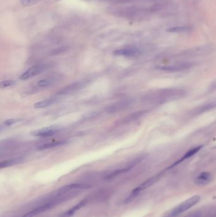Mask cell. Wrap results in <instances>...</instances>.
<instances>
[{
    "label": "cell",
    "mask_w": 216,
    "mask_h": 217,
    "mask_svg": "<svg viewBox=\"0 0 216 217\" xmlns=\"http://www.w3.org/2000/svg\"><path fill=\"white\" fill-rule=\"evenodd\" d=\"M60 130V128L58 126L52 125L46 128L37 130L32 133V135L36 136H41V137H47L52 136L58 133Z\"/></svg>",
    "instance_id": "cell-4"
},
{
    "label": "cell",
    "mask_w": 216,
    "mask_h": 217,
    "mask_svg": "<svg viewBox=\"0 0 216 217\" xmlns=\"http://www.w3.org/2000/svg\"><path fill=\"white\" fill-rule=\"evenodd\" d=\"M67 143V141H65V140L59 141H56V142H52L46 143V144H43L42 145H40L37 149H38V150H46V149L54 148L55 147H58V146H60V145H63L66 144Z\"/></svg>",
    "instance_id": "cell-13"
},
{
    "label": "cell",
    "mask_w": 216,
    "mask_h": 217,
    "mask_svg": "<svg viewBox=\"0 0 216 217\" xmlns=\"http://www.w3.org/2000/svg\"><path fill=\"white\" fill-rule=\"evenodd\" d=\"M140 53V50L134 47H128L122 48L121 49L116 50L114 52V54L119 56H124V57H134Z\"/></svg>",
    "instance_id": "cell-6"
},
{
    "label": "cell",
    "mask_w": 216,
    "mask_h": 217,
    "mask_svg": "<svg viewBox=\"0 0 216 217\" xmlns=\"http://www.w3.org/2000/svg\"><path fill=\"white\" fill-rule=\"evenodd\" d=\"M161 178V175H156L155 176L152 177V178L147 180L146 181H145V182H143V184H142L140 186H138L137 187H136V189H134L132 191L137 194H139L140 192L142 190H143L148 187H150V186L153 185L154 184H155L157 181H158Z\"/></svg>",
    "instance_id": "cell-7"
},
{
    "label": "cell",
    "mask_w": 216,
    "mask_h": 217,
    "mask_svg": "<svg viewBox=\"0 0 216 217\" xmlns=\"http://www.w3.org/2000/svg\"><path fill=\"white\" fill-rule=\"evenodd\" d=\"M202 146H198V147H194V148L191 149V150H188V151L185 154V155L182 157V159H181V161H183V160H186V159H188V158H189V157H190L194 155V154H196V153H197V152L202 149Z\"/></svg>",
    "instance_id": "cell-15"
},
{
    "label": "cell",
    "mask_w": 216,
    "mask_h": 217,
    "mask_svg": "<svg viewBox=\"0 0 216 217\" xmlns=\"http://www.w3.org/2000/svg\"><path fill=\"white\" fill-rule=\"evenodd\" d=\"M127 104H128V102H122V103H119V104H117V106L116 105H114L113 106H112L110 108H109V111L110 112H113L114 111H117V109H121V108H122L123 107L126 106Z\"/></svg>",
    "instance_id": "cell-20"
},
{
    "label": "cell",
    "mask_w": 216,
    "mask_h": 217,
    "mask_svg": "<svg viewBox=\"0 0 216 217\" xmlns=\"http://www.w3.org/2000/svg\"><path fill=\"white\" fill-rule=\"evenodd\" d=\"M192 66L193 65L191 63L183 62V63L175 64H173L170 66L159 67L158 69L161 71H165L168 72H179V71H183L188 70L190 69Z\"/></svg>",
    "instance_id": "cell-5"
},
{
    "label": "cell",
    "mask_w": 216,
    "mask_h": 217,
    "mask_svg": "<svg viewBox=\"0 0 216 217\" xmlns=\"http://www.w3.org/2000/svg\"><path fill=\"white\" fill-rule=\"evenodd\" d=\"M200 201V196L196 195H194L191 198H189L188 200H186L181 204H180L179 206L175 207L173 211L170 213L171 217H174L178 216L183 212L187 211L188 210L190 209L191 207H193L196 204H197Z\"/></svg>",
    "instance_id": "cell-1"
},
{
    "label": "cell",
    "mask_w": 216,
    "mask_h": 217,
    "mask_svg": "<svg viewBox=\"0 0 216 217\" xmlns=\"http://www.w3.org/2000/svg\"><path fill=\"white\" fill-rule=\"evenodd\" d=\"M212 180V176L210 173L202 172L194 179V182L199 185H205L209 184Z\"/></svg>",
    "instance_id": "cell-8"
},
{
    "label": "cell",
    "mask_w": 216,
    "mask_h": 217,
    "mask_svg": "<svg viewBox=\"0 0 216 217\" xmlns=\"http://www.w3.org/2000/svg\"><path fill=\"white\" fill-rule=\"evenodd\" d=\"M190 30V27L187 26H178V27H174L169 28L167 29V31L170 32H188Z\"/></svg>",
    "instance_id": "cell-16"
},
{
    "label": "cell",
    "mask_w": 216,
    "mask_h": 217,
    "mask_svg": "<svg viewBox=\"0 0 216 217\" xmlns=\"http://www.w3.org/2000/svg\"><path fill=\"white\" fill-rule=\"evenodd\" d=\"M48 67V65L47 64H40L32 66L25 71L20 77L21 80H26L29 78H31L41 72L45 71Z\"/></svg>",
    "instance_id": "cell-3"
},
{
    "label": "cell",
    "mask_w": 216,
    "mask_h": 217,
    "mask_svg": "<svg viewBox=\"0 0 216 217\" xmlns=\"http://www.w3.org/2000/svg\"><path fill=\"white\" fill-rule=\"evenodd\" d=\"M16 84L15 80H5L3 81L0 83V87L1 88H6L8 87H12Z\"/></svg>",
    "instance_id": "cell-18"
},
{
    "label": "cell",
    "mask_w": 216,
    "mask_h": 217,
    "mask_svg": "<svg viewBox=\"0 0 216 217\" xmlns=\"http://www.w3.org/2000/svg\"><path fill=\"white\" fill-rule=\"evenodd\" d=\"M59 77H58L56 76L47 77L46 79H43V80L39 81L37 83V85L39 88H48L54 85L55 83L57 81Z\"/></svg>",
    "instance_id": "cell-9"
},
{
    "label": "cell",
    "mask_w": 216,
    "mask_h": 217,
    "mask_svg": "<svg viewBox=\"0 0 216 217\" xmlns=\"http://www.w3.org/2000/svg\"><path fill=\"white\" fill-rule=\"evenodd\" d=\"M86 82L84 81H77L73 83H70V85L62 88L60 90H59L56 95L58 96H64L70 95L71 93H74L75 91H77L82 89L86 85Z\"/></svg>",
    "instance_id": "cell-2"
},
{
    "label": "cell",
    "mask_w": 216,
    "mask_h": 217,
    "mask_svg": "<svg viewBox=\"0 0 216 217\" xmlns=\"http://www.w3.org/2000/svg\"><path fill=\"white\" fill-rule=\"evenodd\" d=\"M41 0H20V2L23 6H31L37 3Z\"/></svg>",
    "instance_id": "cell-19"
},
{
    "label": "cell",
    "mask_w": 216,
    "mask_h": 217,
    "mask_svg": "<svg viewBox=\"0 0 216 217\" xmlns=\"http://www.w3.org/2000/svg\"><path fill=\"white\" fill-rule=\"evenodd\" d=\"M86 203H87V200H83V201H81L80 203H79L77 205L74 206L71 209H70L67 211L65 212L64 213H63L59 217H70V216H72L76 211H77L83 208L86 204Z\"/></svg>",
    "instance_id": "cell-12"
},
{
    "label": "cell",
    "mask_w": 216,
    "mask_h": 217,
    "mask_svg": "<svg viewBox=\"0 0 216 217\" xmlns=\"http://www.w3.org/2000/svg\"><path fill=\"white\" fill-rule=\"evenodd\" d=\"M24 160V158L22 157H15V158H13L11 160L3 161L0 163V168H7L9 166H13L15 165H17L19 163H21L23 162Z\"/></svg>",
    "instance_id": "cell-11"
},
{
    "label": "cell",
    "mask_w": 216,
    "mask_h": 217,
    "mask_svg": "<svg viewBox=\"0 0 216 217\" xmlns=\"http://www.w3.org/2000/svg\"><path fill=\"white\" fill-rule=\"evenodd\" d=\"M24 121V120L23 119H19V118H12V119H8V120H6L3 123V124L5 126H9L13 125L15 124H18L19 123H22Z\"/></svg>",
    "instance_id": "cell-17"
},
{
    "label": "cell",
    "mask_w": 216,
    "mask_h": 217,
    "mask_svg": "<svg viewBox=\"0 0 216 217\" xmlns=\"http://www.w3.org/2000/svg\"><path fill=\"white\" fill-rule=\"evenodd\" d=\"M48 210H49V206L46 204H44L41 205L40 206L36 208L35 209L31 210V211L22 215L21 217H34V216H36L39 214L42 213L44 211H46Z\"/></svg>",
    "instance_id": "cell-10"
},
{
    "label": "cell",
    "mask_w": 216,
    "mask_h": 217,
    "mask_svg": "<svg viewBox=\"0 0 216 217\" xmlns=\"http://www.w3.org/2000/svg\"><path fill=\"white\" fill-rule=\"evenodd\" d=\"M56 102L55 98H48V99L44 100L42 101H39L36 102L34 104V107L35 109H43L47 107L52 104H53Z\"/></svg>",
    "instance_id": "cell-14"
}]
</instances>
